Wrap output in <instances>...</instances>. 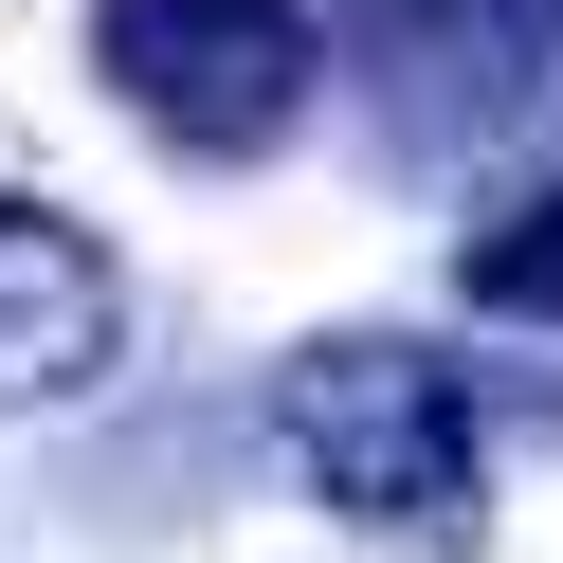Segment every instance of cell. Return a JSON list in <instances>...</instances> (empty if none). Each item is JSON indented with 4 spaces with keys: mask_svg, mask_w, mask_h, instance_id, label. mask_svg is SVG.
Listing matches in <instances>:
<instances>
[{
    "mask_svg": "<svg viewBox=\"0 0 563 563\" xmlns=\"http://www.w3.org/2000/svg\"><path fill=\"white\" fill-rule=\"evenodd\" d=\"M273 473L328 527H364V545L454 563L490 527V418H473V382H454L437 345L345 328V345H291V364H273Z\"/></svg>",
    "mask_w": 563,
    "mask_h": 563,
    "instance_id": "1",
    "label": "cell"
},
{
    "mask_svg": "<svg viewBox=\"0 0 563 563\" xmlns=\"http://www.w3.org/2000/svg\"><path fill=\"white\" fill-rule=\"evenodd\" d=\"M328 55L382 110V164L400 183H454V164L527 146L563 110V0H345Z\"/></svg>",
    "mask_w": 563,
    "mask_h": 563,
    "instance_id": "2",
    "label": "cell"
},
{
    "mask_svg": "<svg viewBox=\"0 0 563 563\" xmlns=\"http://www.w3.org/2000/svg\"><path fill=\"white\" fill-rule=\"evenodd\" d=\"M91 74L183 164H255V146H291L309 74H328V19L309 0H91Z\"/></svg>",
    "mask_w": 563,
    "mask_h": 563,
    "instance_id": "3",
    "label": "cell"
},
{
    "mask_svg": "<svg viewBox=\"0 0 563 563\" xmlns=\"http://www.w3.org/2000/svg\"><path fill=\"white\" fill-rule=\"evenodd\" d=\"M128 345V291L55 200H0V400H91Z\"/></svg>",
    "mask_w": 563,
    "mask_h": 563,
    "instance_id": "4",
    "label": "cell"
},
{
    "mask_svg": "<svg viewBox=\"0 0 563 563\" xmlns=\"http://www.w3.org/2000/svg\"><path fill=\"white\" fill-rule=\"evenodd\" d=\"M454 291H473V309H509V328H563V200L490 219L473 255H454Z\"/></svg>",
    "mask_w": 563,
    "mask_h": 563,
    "instance_id": "5",
    "label": "cell"
}]
</instances>
